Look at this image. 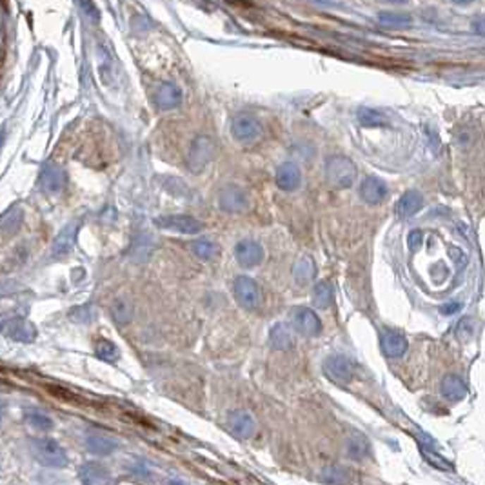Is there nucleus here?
<instances>
[{
    "label": "nucleus",
    "instance_id": "obj_19",
    "mask_svg": "<svg viewBox=\"0 0 485 485\" xmlns=\"http://www.w3.org/2000/svg\"><path fill=\"white\" fill-rule=\"evenodd\" d=\"M422 207H424V197H422L420 191L411 189V191H407V193H404L400 197V200L396 202L395 213L400 219L405 220L417 215Z\"/></svg>",
    "mask_w": 485,
    "mask_h": 485
},
{
    "label": "nucleus",
    "instance_id": "obj_6",
    "mask_svg": "<svg viewBox=\"0 0 485 485\" xmlns=\"http://www.w3.org/2000/svg\"><path fill=\"white\" fill-rule=\"evenodd\" d=\"M233 293H235L238 305L247 311H254L260 305V302H262L260 288H258V283L253 278H250V276H236V280L233 282Z\"/></svg>",
    "mask_w": 485,
    "mask_h": 485
},
{
    "label": "nucleus",
    "instance_id": "obj_42",
    "mask_svg": "<svg viewBox=\"0 0 485 485\" xmlns=\"http://www.w3.org/2000/svg\"><path fill=\"white\" fill-rule=\"evenodd\" d=\"M313 2H320V4H333V0H313Z\"/></svg>",
    "mask_w": 485,
    "mask_h": 485
},
{
    "label": "nucleus",
    "instance_id": "obj_7",
    "mask_svg": "<svg viewBox=\"0 0 485 485\" xmlns=\"http://www.w3.org/2000/svg\"><path fill=\"white\" fill-rule=\"evenodd\" d=\"M155 223L160 229L178 235H198L204 229V223L189 215H166L155 219Z\"/></svg>",
    "mask_w": 485,
    "mask_h": 485
},
{
    "label": "nucleus",
    "instance_id": "obj_21",
    "mask_svg": "<svg viewBox=\"0 0 485 485\" xmlns=\"http://www.w3.org/2000/svg\"><path fill=\"white\" fill-rule=\"evenodd\" d=\"M6 333H8L9 338L17 340V342H33L35 336H37V329L33 327V324L24 320V318H15V320L6 322Z\"/></svg>",
    "mask_w": 485,
    "mask_h": 485
},
{
    "label": "nucleus",
    "instance_id": "obj_25",
    "mask_svg": "<svg viewBox=\"0 0 485 485\" xmlns=\"http://www.w3.org/2000/svg\"><path fill=\"white\" fill-rule=\"evenodd\" d=\"M191 251H193L195 257L204 260V262L215 260L220 253L219 245H216L213 240H209V238H198V240L191 242Z\"/></svg>",
    "mask_w": 485,
    "mask_h": 485
},
{
    "label": "nucleus",
    "instance_id": "obj_1",
    "mask_svg": "<svg viewBox=\"0 0 485 485\" xmlns=\"http://www.w3.org/2000/svg\"><path fill=\"white\" fill-rule=\"evenodd\" d=\"M31 453H33L35 460L44 467L64 469L68 465V453L53 438L31 440Z\"/></svg>",
    "mask_w": 485,
    "mask_h": 485
},
{
    "label": "nucleus",
    "instance_id": "obj_14",
    "mask_svg": "<svg viewBox=\"0 0 485 485\" xmlns=\"http://www.w3.org/2000/svg\"><path fill=\"white\" fill-rule=\"evenodd\" d=\"M387 185L378 176H367L360 184V198L369 206H378L387 198Z\"/></svg>",
    "mask_w": 485,
    "mask_h": 485
},
{
    "label": "nucleus",
    "instance_id": "obj_43",
    "mask_svg": "<svg viewBox=\"0 0 485 485\" xmlns=\"http://www.w3.org/2000/svg\"><path fill=\"white\" fill-rule=\"evenodd\" d=\"M169 485H185L184 481H180V480H171L169 481Z\"/></svg>",
    "mask_w": 485,
    "mask_h": 485
},
{
    "label": "nucleus",
    "instance_id": "obj_16",
    "mask_svg": "<svg viewBox=\"0 0 485 485\" xmlns=\"http://www.w3.org/2000/svg\"><path fill=\"white\" fill-rule=\"evenodd\" d=\"M275 182L282 191H295L300 188L302 182V171L295 162H283L280 164L278 169L275 173Z\"/></svg>",
    "mask_w": 485,
    "mask_h": 485
},
{
    "label": "nucleus",
    "instance_id": "obj_36",
    "mask_svg": "<svg viewBox=\"0 0 485 485\" xmlns=\"http://www.w3.org/2000/svg\"><path fill=\"white\" fill-rule=\"evenodd\" d=\"M424 455H425V460H427V462H431L434 467L443 469V471H453V464H449V462H447V460H443L442 456L434 455V453L429 451V449H427V451L424 449Z\"/></svg>",
    "mask_w": 485,
    "mask_h": 485
},
{
    "label": "nucleus",
    "instance_id": "obj_23",
    "mask_svg": "<svg viewBox=\"0 0 485 485\" xmlns=\"http://www.w3.org/2000/svg\"><path fill=\"white\" fill-rule=\"evenodd\" d=\"M42 188L47 193H61L66 185V175L61 168H55V166H47L42 173Z\"/></svg>",
    "mask_w": 485,
    "mask_h": 485
},
{
    "label": "nucleus",
    "instance_id": "obj_5",
    "mask_svg": "<svg viewBox=\"0 0 485 485\" xmlns=\"http://www.w3.org/2000/svg\"><path fill=\"white\" fill-rule=\"evenodd\" d=\"M324 374L336 386H348L355 376V364L345 355H331L324 360Z\"/></svg>",
    "mask_w": 485,
    "mask_h": 485
},
{
    "label": "nucleus",
    "instance_id": "obj_22",
    "mask_svg": "<svg viewBox=\"0 0 485 485\" xmlns=\"http://www.w3.org/2000/svg\"><path fill=\"white\" fill-rule=\"evenodd\" d=\"M440 389H442V395L446 396L449 402H460V400H464L465 395H467V387H465L464 380L460 376H456V374H447V376H443Z\"/></svg>",
    "mask_w": 485,
    "mask_h": 485
},
{
    "label": "nucleus",
    "instance_id": "obj_10",
    "mask_svg": "<svg viewBox=\"0 0 485 485\" xmlns=\"http://www.w3.org/2000/svg\"><path fill=\"white\" fill-rule=\"evenodd\" d=\"M219 207L226 213H242L250 207V198L238 185H226L219 193Z\"/></svg>",
    "mask_w": 485,
    "mask_h": 485
},
{
    "label": "nucleus",
    "instance_id": "obj_9",
    "mask_svg": "<svg viewBox=\"0 0 485 485\" xmlns=\"http://www.w3.org/2000/svg\"><path fill=\"white\" fill-rule=\"evenodd\" d=\"M153 102H155L156 109L159 111H175L182 106L184 102V93L175 82H162L155 91V97H153Z\"/></svg>",
    "mask_w": 485,
    "mask_h": 485
},
{
    "label": "nucleus",
    "instance_id": "obj_30",
    "mask_svg": "<svg viewBox=\"0 0 485 485\" xmlns=\"http://www.w3.org/2000/svg\"><path fill=\"white\" fill-rule=\"evenodd\" d=\"M94 352H97V357H99L100 360L109 362V364L118 360V355H121L118 348H116L111 340H108V338H100L99 342H97V345H94Z\"/></svg>",
    "mask_w": 485,
    "mask_h": 485
},
{
    "label": "nucleus",
    "instance_id": "obj_13",
    "mask_svg": "<svg viewBox=\"0 0 485 485\" xmlns=\"http://www.w3.org/2000/svg\"><path fill=\"white\" fill-rule=\"evenodd\" d=\"M78 228H80V223L78 222H69L68 226L56 235V238L53 240L51 245V257L55 258V260L66 258L71 251H73L75 242H77Z\"/></svg>",
    "mask_w": 485,
    "mask_h": 485
},
{
    "label": "nucleus",
    "instance_id": "obj_3",
    "mask_svg": "<svg viewBox=\"0 0 485 485\" xmlns=\"http://www.w3.org/2000/svg\"><path fill=\"white\" fill-rule=\"evenodd\" d=\"M326 178L335 189L351 188L357 178V166L348 156H329L326 162Z\"/></svg>",
    "mask_w": 485,
    "mask_h": 485
},
{
    "label": "nucleus",
    "instance_id": "obj_39",
    "mask_svg": "<svg viewBox=\"0 0 485 485\" xmlns=\"http://www.w3.org/2000/svg\"><path fill=\"white\" fill-rule=\"evenodd\" d=\"M409 247H411L412 251H417L418 247L422 245V242H424V235H422V231H418V229H415V231L409 233Z\"/></svg>",
    "mask_w": 485,
    "mask_h": 485
},
{
    "label": "nucleus",
    "instance_id": "obj_45",
    "mask_svg": "<svg viewBox=\"0 0 485 485\" xmlns=\"http://www.w3.org/2000/svg\"><path fill=\"white\" fill-rule=\"evenodd\" d=\"M0 420H2V411H0Z\"/></svg>",
    "mask_w": 485,
    "mask_h": 485
},
{
    "label": "nucleus",
    "instance_id": "obj_32",
    "mask_svg": "<svg viewBox=\"0 0 485 485\" xmlns=\"http://www.w3.org/2000/svg\"><path fill=\"white\" fill-rule=\"evenodd\" d=\"M26 422L30 424V427H33L35 431H51L53 429V420L47 415L39 411H30L26 415Z\"/></svg>",
    "mask_w": 485,
    "mask_h": 485
},
{
    "label": "nucleus",
    "instance_id": "obj_20",
    "mask_svg": "<svg viewBox=\"0 0 485 485\" xmlns=\"http://www.w3.org/2000/svg\"><path fill=\"white\" fill-rule=\"evenodd\" d=\"M320 481L326 485H352L355 484V472L344 465H329L320 472Z\"/></svg>",
    "mask_w": 485,
    "mask_h": 485
},
{
    "label": "nucleus",
    "instance_id": "obj_33",
    "mask_svg": "<svg viewBox=\"0 0 485 485\" xmlns=\"http://www.w3.org/2000/svg\"><path fill=\"white\" fill-rule=\"evenodd\" d=\"M69 318L73 320V322L77 324H90L94 320V311L93 307H90V305H78V307H75V309H71V313H69Z\"/></svg>",
    "mask_w": 485,
    "mask_h": 485
},
{
    "label": "nucleus",
    "instance_id": "obj_4",
    "mask_svg": "<svg viewBox=\"0 0 485 485\" xmlns=\"http://www.w3.org/2000/svg\"><path fill=\"white\" fill-rule=\"evenodd\" d=\"M231 137L240 144H253L258 138L262 137L264 128L260 124L257 116L250 115V113H238L233 116L231 125H229Z\"/></svg>",
    "mask_w": 485,
    "mask_h": 485
},
{
    "label": "nucleus",
    "instance_id": "obj_29",
    "mask_svg": "<svg viewBox=\"0 0 485 485\" xmlns=\"http://www.w3.org/2000/svg\"><path fill=\"white\" fill-rule=\"evenodd\" d=\"M357 116L358 122H360L362 125H365V128H380V125L387 124V116L373 108H360Z\"/></svg>",
    "mask_w": 485,
    "mask_h": 485
},
{
    "label": "nucleus",
    "instance_id": "obj_38",
    "mask_svg": "<svg viewBox=\"0 0 485 485\" xmlns=\"http://www.w3.org/2000/svg\"><path fill=\"white\" fill-rule=\"evenodd\" d=\"M82 9L86 11V17H90L91 22H99V9L94 8V4L91 0H80Z\"/></svg>",
    "mask_w": 485,
    "mask_h": 485
},
{
    "label": "nucleus",
    "instance_id": "obj_27",
    "mask_svg": "<svg viewBox=\"0 0 485 485\" xmlns=\"http://www.w3.org/2000/svg\"><path fill=\"white\" fill-rule=\"evenodd\" d=\"M335 293L329 282H318L313 288V304L318 309H327L333 304Z\"/></svg>",
    "mask_w": 485,
    "mask_h": 485
},
{
    "label": "nucleus",
    "instance_id": "obj_18",
    "mask_svg": "<svg viewBox=\"0 0 485 485\" xmlns=\"http://www.w3.org/2000/svg\"><path fill=\"white\" fill-rule=\"evenodd\" d=\"M269 345L275 351H289L295 345V329L289 324H275L269 331Z\"/></svg>",
    "mask_w": 485,
    "mask_h": 485
},
{
    "label": "nucleus",
    "instance_id": "obj_15",
    "mask_svg": "<svg viewBox=\"0 0 485 485\" xmlns=\"http://www.w3.org/2000/svg\"><path fill=\"white\" fill-rule=\"evenodd\" d=\"M78 478L82 485H111V474L108 467L99 462H86L78 469Z\"/></svg>",
    "mask_w": 485,
    "mask_h": 485
},
{
    "label": "nucleus",
    "instance_id": "obj_2",
    "mask_svg": "<svg viewBox=\"0 0 485 485\" xmlns=\"http://www.w3.org/2000/svg\"><path fill=\"white\" fill-rule=\"evenodd\" d=\"M216 156V144L215 140L207 135H198L191 146H189V153H188V169L193 175H198L202 173L204 169L209 166Z\"/></svg>",
    "mask_w": 485,
    "mask_h": 485
},
{
    "label": "nucleus",
    "instance_id": "obj_35",
    "mask_svg": "<svg viewBox=\"0 0 485 485\" xmlns=\"http://www.w3.org/2000/svg\"><path fill=\"white\" fill-rule=\"evenodd\" d=\"M456 336H458L462 342H467V340H471L472 336V320L471 318H462L458 324V327H456Z\"/></svg>",
    "mask_w": 485,
    "mask_h": 485
},
{
    "label": "nucleus",
    "instance_id": "obj_26",
    "mask_svg": "<svg viewBox=\"0 0 485 485\" xmlns=\"http://www.w3.org/2000/svg\"><path fill=\"white\" fill-rule=\"evenodd\" d=\"M87 451L97 456H108L116 449V443L113 440L106 438L102 434H90L86 438Z\"/></svg>",
    "mask_w": 485,
    "mask_h": 485
},
{
    "label": "nucleus",
    "instance_id": "obj_17",
    "mask_svg": "<svg viewBox=\"0 0 485 485\" xmlns=\"http://www.w3.org/2000/svg\"><path fill=\"white\" fill-rule=\"evenodd\" d=\"M382 352L387 358H400L404 357L409 348V342L402 333L398 331H386L380 338Z\"/></svg>",
    "mask_w": 485,
    "mask_h": 485
},
{
    "label": "nucleus",
    "instance_id": "obj_34",
    "mask_svg": "<svg viewBox=\"0 0 485 485\" xmlns=\"http://www.w3.org/2000/svg\"><path fill=\"white\" fill-rule=\"evenodd\" d=\"M380 22L395 24V26H405V24H411V18L402 13H380Z\"/></svg>",
    "mask_w": 485,
    "mask_h": 485
},
{
    "label": "nucleus",
    "instance_id": "obj_11",
    "mask_svg": "<svg viewBox=\"0 0 485 485\" xmlns=\"http://www.w3.org/2000/svg\"><path fill=\"white\" fill-rule=\"evenodd\" d=\"M235 258H236V262L240 264L242 267L251 269V267H257L262 264L264 247L258 244L257 240L245 238V240H240L235 245Z\"/></svg>",
    "mask_w": 485,
    "mask_h": 485
},
{
    "label": "nucleus",
    "instance_id": "obj_8",
    "mask_svg": "<svg viewBox=\"0 0 485 485\" xmlns=\"http://www.w3.org/2000/svg\"><path fill=\"white\" fill-rule=\"evenodd\" d=\"M293 329L304 336H318L322 333V320L311 307H295L291 313Z\"/></svg>",
    "mask_w": 485,
    "mask_h": 485
},
{
    "label": "nucleus",
    "instance_id": "obj_37",
    "mask_svg": "<svg viewBox=\"0 0 485 485\" xmlns=\"http://www.w3.org/2000/svg\"><path fill=\"white\" fill-rule=\"evenodd\" d=\"M13 215H15V211H11L9 215H6V216H4V220H2V223H0V228L4 229L6 233H15V231H17V229H18V226H20L22 219L13 220Z\"/></svg>",
    "mask_w": 485,
    "mask_h": 485
},
{
    "label": "nucleus",
    "instance_id": "obj_12",
    "mask_svg": "<svg viewBox=\"0 0 485 485\" xmlns=\"http://www.w3.org/2000/svg\"><path fill=\"white\" fill-rule=\"evenodd\" d=\"M228 427L236 438L250 440L257 433V420L247 411H233L228 417Z\"/></svg>",
    "mask_w": 485,
    "mask_h": 485
},
{
    "label": "nucleus",
    "instance_id": "obj_41",
    "mask_svg": "<svg viewBox=\"0 0 485 485\" xmlns=\"http://www.w3.org/2000/svg\"><path fill=\"white\" fill-rule=\"evenodd\" d=\"M453 4H458V6H467V4H472L474 0H451Z\"/></svg>",
    "mask_w": 485,
    "mask_h": 485
},
{
    "label": "nucleus",
    "instance_id": "obj_40",
    "mask_svg": "<svg viewBox=\"0 0 485 485\" xmlns=\"http://www.w3.org/2000/svg\"><path fill=\"white\" fill-rule=\"evenodd\" d=\"M458 307H460V304L447 305V307H443V309H442V313H443V314H451V313H453V309H458Z\"/></svg>",
    "mask_w": 485,
    "mask_h": 485
},
{
    "label": "nucleus",
    "instance_id": "obj_31",
    "mask_svg": "<svg viewBox=\"0 0 485 485\" xmlns=\"http://www.w3.org/2000/svg\"><path fill=\"white\" fill-rule=\"evenodd\" d=\"M111 314L113 318H115L116 324L125 326V324L131 322V318H133V307H131V304H129L128 300L121 298V300H116L115 304H113Z\"/></svg>",
    "mask_w": 485,
    "mask_h": 485
},
{
    "label": "nucleus",
    "instance_id": "obj_24",
    "mask_svg": "<svg viewBox=\"0 0 485 485\" xmlns=\"http://www.w3.org/2000/svg\"><path fill=\"white\" fill-rule=\"evenodd\" d=\"M345 455H348V458L355 460V462L365 460L371 455L369 440L362 436V434H355V436L348 438V442H345Z\"/></svg>",
    "mask_w": 485,
    "mask_h": 485
},
{
    "label": "nucleus",
    "instance_id": "obj_28",
    "mask_svg": "<svg viewBox=\"0 0 485 485\" xmlns=\"http://www.w3.org/2000/svg\"><path fill=\"white\" fill-rule=\"evenodd\" d=\"M314 273H317L314 262L307 257L300 258V260L295 264V269H293V276H295L298 286H307V283H311V280L314 278Z\"/></svg>",
    "mask_w": 485,
    "mask_h": 485
},
{
    "label": "nucleus",
    "instance_id": "obj_44",
    "mask_svg": "<svg viewBox=\"0 0 485 485\" xmlns=\"http://www.w3.org/2000/svg\"><path fill=\"white\" fill-rule=\"evenodd\" d=\"M389 2H398V4H404V2H407V0H389Z\"/></svg>",
    "mask_w": 485,
    "mask_h": 485
}]
</instances>
